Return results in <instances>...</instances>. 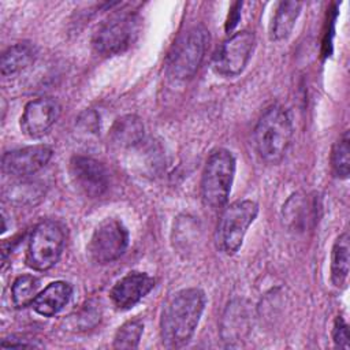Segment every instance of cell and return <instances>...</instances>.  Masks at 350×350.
Segmentation results:
<instances>
[{"instance_id":"obj_22","label":"cell","mask_w":350,"mask_h":350,"mask_svg":"<svg viewBox=\"0 0 350 350\" xmlns=\"http://www.w3.org/2000/svg\"><path fill=\"white\" fill-rule=\"evenodd\" d=\"M331 167L338 178L346 179L350 172V138L349 131L335 142L331 150Z\"/></svg>"},{"instance_id":"obj_12","label":"cell","mask_w":350,"mask_h":350,"mask_svg":"<svg viewBox=\"0 0 350 350\" xmlns=\"http://www.w3.org/2000/svg\"><path fill=\"white\" fill-rule=\"evenodd\" d=\"M52 153L53 150L48 145H34L7 152L1 160L3 172L16 178L33 175L46 165Z\"/></svg>"},{"instance_id":"obj_10","label":"cell","mask_w":350,"mask_h":350,"mask_svg":"<svg viewBox=\"0 0 350 350\" xmlns=\"http://www.w3.org/2000/svg\"><path fill=\"white\" fill-rule=\"evenodd\" d=\"M70 175L79 191L90 198L101 197L109 186L105 167L96 159L74 156L70 161Z\"/></svg>"},{"instance_id":"obj_5","label":"cell","mask_w":350,"mask_h":350,"mask_svg":"<svg viewBox=\"0 0 350 350\" xmlns=\"http://www.w3.org/2000/svg\"><path fill=\"white\" fill-rule=\"evenodd\" d=\"M139 18L135 12L122 11L104 21L93 36V48L103 56L124 52L137 38Z\"/></svg>"},{"instance_id":"obj_20","label":"cell","mask_w":350,"mask_h":350,"mask_svg":"<svg viewBox=\"0 0 350 350\" xmlns=\"http://www.w3.org/2000/svg\"><path fill=\"white\" fill-rule=\"evenodd\" d=\"M349 234H340L331 253V280L335 287L345 288L349 279Z\"/></svg>"},{"instance_id":"obj_16","label":"cell","mask_w":350,"mask_h":350,"mask_svg":"<svg viewBox=\"0 0 350 350\" xmlns=\"http://www.w3.org/2000/svg\"><path fill=\"white\" fill-rule=\"evenodd\" d=\"M249 332V313L246 305L239 301H231L221 320V336L224 340L243 339Z\"/></svg>"},{"instance_id":"obj_21","label":"cell","mask_w":350,"mask_h":350,"mask_svg":"<svg viewBox=\"0 0 350 350\" xmlns=\"http://www.w3.org/2000/svg\"><path fill=\"white\" fill-rule=\"evenodd\" d=\"M40 280L33 275H21L15 279L11 287L12 302L16 308H26L33 304L38 294Z\"/></svg>"},{"instance_id":"obj_15","label":"cell","mask_w":350,"mask_h":350,"mask_svg":"<svg viewBox=\"0 0 350 350\" xmlns=\"http://www.w3.org/2000/svg\"><path fill=\"white\" fill-rule=\"evenodd\" d=\"M145 127L137 115H123L118 118L111 130L109 138L119 148H133L142 142Z\"/></svg>"},{"instance_id":"obj_7","label":"cell","mask_w":350,"mask_h":350,"mask_svg":"<svg viewBox=\"0 0 350 350\" xmlns=\"http://www.w3.org/2000/svg\"><path fill=\"white\" fill-rule=\"evenodd\" d=\"M257 213L258 205L252 200H239L221 209L217 223V245L226 254H234L239 250Z\"/></svg>"},{"instance_id":"obj_6","label":"cell","mask_w":350,"mask_h":350,"mask_svg":"<svg viewBox=\"0 0 350 350\" xmlns=\"http://www.w3.org/2000/svg\"><path fill=\"white\" fill-rule=\"evenodd\" d=\"M66 242L64 228L56 220L38 223L29 239L26 262L34 271H48L60 258Z\"/></svg>"},{"instance_id":"obj_13","label":"cell","mask_w":350,"mask_h":350,"mask_svg":"<svg viewBox=\"0 0 350 350\" xmlns=\"http://www.w3.org/2000/svg\"><path fill=\"white\" fill-rule=\"evenodd\" d=\"M153 287L154 279L150 275L133 271L113 284L109 297L118 309L126 310L138 304Z\"/></svg>"},{"instance_id":"obj_17","label":"cell","mask_w":350,"mask_h":350,"mask_svg":"<svg viewBox=\"0 0 350 350\" xmlns=\"http://www.w3.org/2000/svg\"><path fill=\"white\" fill-rule=\"evenodd\" d=\"M301 8L302 3L299 1H282L278 4L269 30L272 40L282 41L290 36L295 26Z\"/></svg>"},{"instance_id":"obj_19","label":"cell","mask_w":350,"mask_h":350,"mask_svg":"<svg viewBox=\"0 0 350 350\" xmlns=\"http://www.w3.org/2000/svg\"><path fill=\"white\" fill-rule=\"evenodd\" d=\"M283 220L293 230H305L313 220V205L304 193L293 194L283 205Z\"/></svg>"},{"instance_id":"obj_14","label":"cell","mask_w":350,"mask_h":350,"mask_svg":"<svg viewBox=\"0 0 350 350\" xmlns=\"http://www.w3.org/2000/svg\"><path fill=\"white\" fill-rule=\"evenodd\" d=\"M71 295L72 286L70 283L63 280L52 282L41 293L37 294L31 306L38 314L44 317H52L68 304Z\"/></svg>"},{"instance_id":"obj_18","label":"cell","mask_w":350,"mask_h":350,"mask_svg":"<svg viewBox=\"0 0 350 350\" xmlns=\"http://www.w3.org/2000/svg\"><path fill=\"white\" fill-rule=\"evenodd\" d=\"M36 46L30 42H18L5 49L1 55L0 68L3 75L16 74L29 67L36 59Z\"/></svg>"},{"instance_id":"obj_24","label":"cell","mask_w":350,"mask_h":350,"mask_svg":"<svg viewBox=\"0 0 350 350\" xmlns=\"http://www.w3.org/2000/svg\"><path fill=\"white\" fill-rule=\"evenodd\" d=\"M332 336H334V342L336 346L343 347V349L349 347V327L340 316H338L335 319Z\"/></svg>"},{"instance_id":"obj_2","label":"cell","mask_w":350,"mask_h":350,"mask_svg":"<svg viewBox=\"0 0 350 350\" xmlns=\"http://www.w3.org/2000/svg\"><path fill=\"white\" fill-rule=\"evenodd\" d=\"M293 139V122L280 105L269 107L254 129V145L258 156L269 163L278 164L286 156Z\"/></svg>"},{"instance_id":"obj_11","label":"cell","mask_w":350,"mask_h":350,"mask_svg":"<svg viewBox=\"0 0 350 350\" xmlns=\"http://www.w3.org/2000/svg\"><path fill=\"white\" fill-rule=\"evenodd\" d=\"M60 104L52 97H40L26 104L21 116V129L30 138L48 133L60 115Z\"/></svg>"},{"instance_id":"obj_9","label":"cell","mask_w":350,"mask_h":350,"mask_svg":"<svg viewBox=\"0 0 350 350\" xmlns=\"http://www.w3.org/2000/svg\"><path fill=\"white\" fill-rule=\"evenodd\" d=\"M256 37L249 30H242L230 36L217 49L213 57V70L223 77L231 78L239 75L254 49Z\"/></svg>"},{"instance_id":"obj_1","label":"cell","mask_w":350,"mask_h":350,"mask_svg":"<svg viewBox=\"0 0 350 350\" xmlns=\"http://www.w3.org/2000/svg\"><path fill=\"white\" fill-rule=\"evenodd\" d=\"M205 308V294L197 287L172 294L163 306L160 319L161 340L165 347H183L193 338Z\"/></svg>"},{"instance_id":"obj_4","label":"cell","mask_w":350,"mask_h":350,"mask_svg":"<svg viewBox=\"0 0 350 350\" xmlns=\"http://www.w3.org/2000/svg\"><path fill=\"white\" fill-rule=\"evenodd\" d=\"M208 41L209 33L201 25H196L182 33L168 53V74L180 81L191 78L205 56Z\"/></svg>"},{"instance_id":"obj_3","label":"cell","mask_w":350,"mask_h":350,"mask_svg":"<svg viewBox=\"0 0 350 350\" xmlns=\"http://www.w3.org/2000/svg\"><path fill=\"white\" fill-rule=\"evenodd\" d=\"M235 174V159L227 149L213 150L205 164L201 179L202 201L211 209H223L228 201Z\"/></svg>"},{"instance_id":"obj_8","label":"cell","mask_w":350,"mask_h":350,"mask_svg":"<svg viewBox=\"0 0 350 350\" xmlns=\"http://www.w3.org/2000/svg\"><path fill=\"white\" fill-rule=\"evenodd\" d=\"M129 245V232L118 219H105L94 230L88 252L97 264H108L118 260L126 252Z\"/></svg>"},{"instance_id":"obj_23","label":"cell","mask_w":350,"mask_h":350,"mask_svg":"<svg viewBox=\"0 0 350 350\" xmlns=\"http://www.w3.org/2000/svg\"><path fill=\"white\" fill-rule=\"evenodd\" d=\"M144 332V323L138 319L126 321L115 334V349H135L141 340Z\"/></svg>"}]
</instances>
